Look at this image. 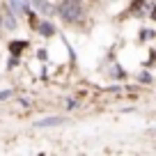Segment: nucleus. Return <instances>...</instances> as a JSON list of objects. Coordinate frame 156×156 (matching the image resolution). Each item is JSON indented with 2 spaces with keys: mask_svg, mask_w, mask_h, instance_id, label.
Instances as JSON below:
<instances>
[{
  "mask_svg": "<svg viewBox=\"0 0 156 156\" xmlns=\"http://www.w3.org/2000/svg\"><path fill=\"white\" fill-rule=\"evenodd\" d=\"M25 46H28L25 41H16V44H12L9 48H12V53H14V55H19V53H21V48H25Z\"/></svg>",
  "mask_w": 156,
  "mask_h": 156,
  "instance_id": "nucleus-3",
  "label": "nucleus"
},
{
  "mask_svg": "<svg viewBox=\"0 0 156 156\" xmlns=\"http://www.w3.org/2000/svg\"><path fill=\"white\" fill-rule=\"evenodd\" d=\"M41 34H53V25H48V23H41Z\"/></svg>",
  "mask_w": 156,
  "mask_h": 156,
  "instance_id": "nucleus-4",
  "label": "nucleus"
},
{
  "mask_svg": "<svg viewBox=\"0 0 156 156\" xmlns=\"http://www.w3.org/2000/svg\"><path fill=\"white\" fill-rule=\"evenodd\" d=\"M62 16L64 19H76L78 16V5H69V2H64V7H62Z\"/></svg>",
  "mask_w": 156,
  "mask_h": 156,
  "instance_id": "nucleus-1",
  "label": "nucleus"
},
{
  "mask_svg": "<svg viewBox=\"0 0 156 156\" xmlns=\"http://www.w3.org/2000/svg\"><path fill=\"white\" fill-rule=\"evenodd\" d=\"M62 122V117H48V119H41L37 126H53V124H60Z\"/></svg>",
  "mask_w": 156,
  "mask_h": 156,
  "instance_id": "nucleus-2",
  "label": "nucleus"
},
{
  "mask_svg": "<svg viewBox=\"0 0 156 156\" xmlns=\"http://www.w3.org/2000/svg\"><path fill=\"white\" fill-rule=\"evenodd\" d=\"M151 19H156V7H154V12H151Z\"/></svg>",
  "mask_w": 156,
  "mask_h": 156,
  "instance_id": "nucleus-5",
  "label": "nucleus"
}]
</instances>
